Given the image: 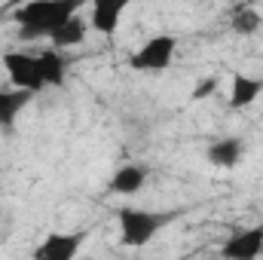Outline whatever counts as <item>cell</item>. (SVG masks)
Instances as JSON below:
<instances>
[{"label":"cell","mask_w":263,"mask_h":260,"mask_svg":"<svg viewBox=\"0 0 263 260\" xmlns=\"http://www.w3.org/2000/svg\"><path fill=\"white\" fill-rule=\"evenodd\" d=\"M80 12L77 0H31L15 9V25H18V40H49L59 25L70 15Z\"/></svg>","instance_id":"cell-1"},{"label":"cell","mask_w":263,"mask_h":260,"mask_svg":"<svg viewBox=\"0 0 263 260\" xmlns=\"http://www.w3.org/2000/svg\"><path fill=\"white\" fill-rule=\"evenodd\" d=\"M120 239L129 248H144L159 230H165L178 211H147V208H120Z\"/></svg>","instance_id":"cell-2"},{"label":"cell","mask_w":263,"mask_h":260,"mask_svg":"<svg viewBox=\"0 0 263 260\" xmlns=\"http://www.w3.org/2000/svg\"><path fill=\"white\" fill-rule=\"evenodd\" d=\"M175 49H178V37L175 34H156L150 37L135 55L129 59V65L135 70H144V73H159L172 65L175 59Z\"/></svg>","instance_id":"cell-3"},{"label":"cell","mask_w":263,"mask_h":260,"mask_svg":"<svg viewBox=\"0 0 263 260\" xmlns=\"http://www.w3.org/2000/svg\"><path fill=\"white\" fill-rule=\"evenodd\" d=\"M3 67H6V73H9V83L15 86V89H22V92H31V95H37L46 83H43V73H40V62H37V55H28V52H6L3 55Z\"/></svg>","instance_id":"cell-4"},{"label":"cell","mask_w":263,"mask_h":260,"mask_svg":"<svg viewBox=\"0 0 263 260\" xmlns=\"http://www.w3.org/2000/svg\"><path fill=\"white\" fill-rule=\"evenodd\" d=\"M260 254H263V224L230 236L220 245V257L223 260H257Z\"/></svg>","instance_id":"cell-5"},{"label":"cell","mask_w":263,"mask_h":260,"mask_svg":"<svg viewBox=\"0 0 263 260\" xmlns=\"http://www.w3.org/2000/svg\"><path fill=\"white\" fill-rule=\"evenodd\" d=\"M83 239V233H49L34 248V260H77Z\"/></svg>","instance_id":"cell-6"},{"label":"cell","mask_w":263,"mask_h":260,"mask_svg":"<svg viewBox=\"0 0 263 260\" xmlns=\"http://www.w3.org/2000/svg\"><path fill=\"white\" fill-rule=\"evenodd\" d=\"M260 95H263V80L260 77H248V73H242V70L233 73V80H230V107H233V110H242V107L254 104Z\"/></svg>","instance_id":"cell-7"},{"label":"cell","mask_w":263,"mask_h":260,"mask_svg":"<svg viewBox=\"0 0 263 260\" xmlns=\"http://www.w3.org/2000/svg\"><path fill=\"white\" fill-rule=\"evenodd\" d=\"M31 92H22V89H0V132L3 135H12L15 132V120L18 114L31 104Z\"/></svg>","instance_id":"cell-8"},{"label":"cell","mask_w":263,"mask_h":260,"mask_svg":"<svg viewBox=\"0 0 263 260\" xmlns=\"http://www.w3.org/2000/svg\"><path fill=\"white\" fill-rule=\"evenodd\" d=\"M126 12V0H98L89 15V28L98 34H117L120 18Z\"/></svg>","instance_id":"cell-9"},{"label":"cell","mask_w":263,"mask_h":260,"mask_svg":"<svg viewBox=\"0 0 263 260\" xmlns=\"http://www.w3.org/2000/svg\"><path fill=\"white\" fill-rule=\"evenodd\" d=\"M86 34H89V22H83V15L77 12V15H70L67 22L59 25V31L49 37V43H52V49H70V46H80L83 40H86Z\"/></svg>","instance_id":"cell-10"},{"label":"cell","mask_w":263,"mask_h":260,"mask_svg":"<svg viewBox=\"0 0 263 260\" xmlns=\"http://www.w3.org/2000/svg\"><path fill=\"white\" fill-rule=\"evenodd\" d=\"M242 150H245V144H242V138H220V141H214L211 147H208V162L211 165H217V169H233L239 159H242Z\"/></svg>","instance_id":"cell-11"},{"label":"cell","mask_w":263,"mask_h":260,"mask_svg":"<svg viewBox=\"0 0 263 260\" xmlns=\"http://www.w3.org/2000/svg\"><path fill=\"white\" fill-rule=\"evenodd\" d=\"M144 184H147V169L144 165H135V162L117 169L114 178H110V190L120 193V196H135Z\"/></svg>","instance_id":"cell-12"},{"label":"cell","mask_w":263,"mask_h":260,"mask_svg":"<svg viewBox=\"0 0 263 260\" xmlns=\"http://www.w3.org/2000/svg\"><path fill=\"white\" fill-rule=\"evenodd\" d=\"M40 62V73H43V83L46 86H62L67 77V59L59 52V49H43L37 55Z\"/></svg>","instance_id":"cell-13"},{"label":"cell","mask_w":263,"mask_h":260,"mask_svg":"<svg viewBox=\"0 0 263 260\" xmlns=\"http://www.w3.org/2000/svg\"><path fill=\"white\" fill-rule=\"evenodd\" d=\"M260 12L254 9V6H236L233 9V15H230V28L236 31V34H242V37H251V34H257V28H260Z\"/></svg>","instance_id":"cell-14"},{"label":"cell","mask_w":263,"mask_h":260,"mask_svg":"<svg viewBox=\"0 0 263 260\" xmlns=\"http://www.w3.org/2000/svg\"><path fill=\"white\" fill-rule=\"evenodd\" d=\"M214 89H217V80H214V77H208V80H199L196 89H193V101H202V98H208Z\"/></svg>","instance_id":"cell-15"}]
</instances>
